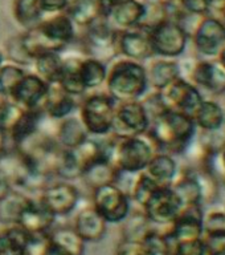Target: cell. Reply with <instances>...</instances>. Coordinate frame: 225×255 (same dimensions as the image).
<instances>
[{
  "label": "cell",
  "mask_w": 225,
  "mask_h": 255,
  "mask_svg": "<svg viewBox=\"0 0 225 255\" xmlns=\"http://www.w3.org/2000/svg\"><path fill=\"white\" fill-rule=\"evenodd\" d=\"M75 25L65 12L45 15L20 33L21 43L32 60L43 53H61L75 40Z\"/></svg>",
  "instance_id": "6da1fadb"
},
{
  "label": "cell",
  "mask_w": 225,
  "mask_h": 255,
  "mask_svg": "<svg viewBox=\"0 0 225 255\" xmlns=\"http://www.w3.org/2000/svg\"><path fill=\"white\" fill-rule=\"evenodd\" d=\"M145 134L154 143L156 151L183 154L196 134V124L180 112L167 109L151 121Z\"/></svg>",
  "instance_id": "7a4b0ae2"
},
{
  "label": "cell",
  "mask_w": 225,
  "mask_h": 255,
  "mask_svg": "<svg viewBox=\"0 0 225 255\" xmlns=\"http://www.w3.org/2000/svg\"><path fill=\"white\" fill-rule=\"evenodd\" d=\"M105 85L115 103L141 100L149 89L146 67L126 57L117 59L107 67Z\"/></svg>",
  "instance_id": "3957f363"
},
{
  "label": "cell",
  "mask_w": 225,
  "mask_h": 255,
  "mask_svg": "<svg viewBox=\"0 0 225 255\" xmlns=\"http://www.w3.org/2000/svg\"><path fill=\"white\" fill-rule=\"evenodd\" d=\"M156 153L154 143L146 134L130 135V137H117L113 162L121 173L138 174L143 171Z\"/></svg>",
  "instance_id": "277c9868"
},
{
  "label": "cell",
  "mask_w": 225,
  "mask_h": 255,
  "mask_svg": "<svg viewBox=\"0 0 225 255\" xmlns=\"http://www.w3.org/2000/svg\"><path fill=\"white\" fill-rule=\"evenodd\" d=\"M115 101L107 92H93L85 96L78 105L79 120L89 135L105 137L110 134L114 121Z\"/></svg>",
  "instance_id": "5b68a950"
},
{
  "label": "cell",
  "mask_w": 225,
  "mask_h": 255,
  "mask_svg": "<svg viewBox=\"0 0 225 255\" xmlns=\"http://www.w3.org/2000/svg\"><path fill=\"white\" fill-rule=\"evenodd\" d=\"M91 206L107 223H121L131 213V198L118 183H109L91 190Z\"/></svg>",
  "instance_id": "8992f818"
},
{
  "label": "cell",
  "mask_w": 225,
  "mask_h": 255,
  "mask_svg": "<svg viewBox=\"0 0 225 255\" xmlns=\"http://www.w3.org/2000/svg\"><path fill=\"white\" fill-rule=\"evenodd\" d=\"M81 43L85 55L105 64L118 56L115 51V31L102 16L83 28Z\"/></svg>",
  "instance_id": "52a82bcc"
},
{
  "label": "cell",
  "mask_w": 225,
  "mask_h": 255,
  "mask_svg": "<svg viewBox=\"0 0 225 255\" xmlns=\"http://www.w3.org/2000/svg\"><path fill=\"white\" fill-rule=\"evenodd\" d=\"M147 33L154 56H160L164 59H172L182 55L190 37L186 29L175 20H166Z\"/></svg>",
  "instance_id": "ba28073f"
},
{
  "label": "cell",
  "mask_w": 225,
  "mask_h": 255,
  "mask_svg": "<svg viewBox=\"0 0 225 255\" xmlns=\"http://www.w3.org/2000/svg\"><path fill=\"white\" fill-rule=\"evenodd\" d=\"M158 92L166 109L180 112L192 120L195 119L199 108L202 107L204 101L198 88L182 77L176 79L164 89Z\"/></svg>",
  "instance_id": "9c48e42d"
},
{
  "label": "cell",
  "mask_w": 225,
  "mask_h": 255,
  "mask_svg": "<svg viewBox=\"0 0 225 255\" xmlns=\"http://www.w3.org/2000/svg\"><path fill=\"white\" fill-rule=\"evenodd\" d=\"M150 127V119L141 100L115 104L111 133L117 137L145 134Z\"/></svg>",
  "instance_id": "30bf717a"
},
{
  "label": "cell",
  "mask_w": 225,
  "mask_h": 255,
  "mask_svg": "<svg viewBox=\"0 0 225 255\" xmlns=\"http://www.w3.org/2000/svg\"><path fill=\"white\" fill-rule=\"evenodd\" d=\"M182 209V203L172 187L160 186L152 193L149 201L142 206L149 221L156 226H170Z\"/></svg>",
  "instance_id": "8fae6325"
},
{
  "label": "cell",
  "mask_w": 225,
  "mask_h": 255,
  "mask_svg": "<svg viewBox=\"0 0 225 255\" xmlns=\"http://www.w3.org/2000/svg\"><path fill=\"white\" fill-rule=\"evenodd\" d=\"M39 201L56 217H64L75 210L79 201V190L69 181L48 185L40 194Z\"/></svg>",
  "instance_id": "7c38bea8"
},
{
  "label": "cell",
  "mask_w": 225,
  "mask_h": 255,
  "mask_svg": "<svg viewBox=\"0 0 225 255\" xmlns=\"http://www.w3.org/2000/svg\"><path fill=\"white\" fill-rule=\"evenodd\" d=\"M192 39L200 53L206 56L219 55L225 45V24L214 16H203L192 32Z\"/></svg>",
  "instance_id": "4fadbf2b"
},
{
  "label": "cell",
  "mask_w": 225,
  "mask_h": 255,
  "mask_svg": "<svg viewBox=\"0 0 225 255\" xmlns=\"http://www.w3.org/2000/svg\"><path fill=\"white\" fill-rule=\"evenodd\" d=\"M115 51L117 55L139 63L154 56L149 33L139 28L115 31Z\"/></svg>",
  "instance_id": "5bb4252c"
},
{
  "label": "cell",
  "mask_w": 225,
  "mask_h": 255,
  "mask_svg": "<svg viewBox=\"0 0 225 255\" xmlns=\"http://www.w3.org/2000/svg\"><path fill=\"white\" fill-rule=\"evenodd\" d=\"M49 84L44 81L36 73H25L20 83L12 92L11 99L13 103L23 109H41L44 100L47 97Z\"/></svg>",
  "instance_id": "9a60e30c"
},
{
  "label": "cell",
  "mask_w": 225,
  "mask_h": 255,
  "mask_svg": "<svg viewBox=\"0 0 225 255\" xmlns=\"http://www.w3.org/2000/svg\"><path fill=\"white\" fill-rule=\"evenodd\" d=\"M121 175L122 173L119 171L118 167L115 166V163L102 150V153L97 158H94L85 166L79 179H82L83 183L90 190H93L95 187L103 186V185L118 183Z\"/></svg>",
  "instance_id": "2e32d148"
},
{
  "label": "cell",
  "mask_w": 225,
  "mask_h": 255,
  "mask_svg": "<svg viewBox=\"0 0 225 255\" xmlns=\"http://www.w3.org/2000/svg\"><path fill=\"white\" fill-rule=\"evenodd\" d=\"M56 218L57 217L48 210L39 199L28 198L27 203L24 205L23 210L20 213L17 225L29 234L48 233L51 231Z\"/></svg>",
  "instance_id": "e0dca14e"
},
{
  "label": "cell",
  "mask_w": 225,
  "mask_h": 255,
  "mask_svg": "<svg viewBox=\"0 0 225 255\" xmlns=\"http://www.w3.org/2000/svg\"><path fill=\"white\" fill-rule=\"evenodd\" d=\"M145 13L142 0H119L110 8L106 20L114 31H126L138 27Z\"/></svg>",
  "instance_id": "ac0fdd59"
},
{
  "label": "cell",
  "mask_w": 225,
  "mask_h": 255,
  "mask_svg": "<svg viewBox=\"0 0 225 255\" xmlns=\"http://www.w3.org/2000/svg\"><path fill=\"white\" fill-rule=\"evenodd\" d=\"M188 73L192 83L196 85L218 95L225 93V68L219 61H196Z\"/></svg>",
  "instance_id": "d6986e66"
},
{
  "label": "cell",
  "mask_w": 225,
  "mask_h": 255,
  "mask_svg": "<svg viewBox=\"0 0 225 255\" xmlns=\"http://www.w3.org/2000/svg\"><path fill=\"white\" fill-rule=\"evenodd\" d=\"M109 223L94 207L86 206L77 213L73 227L85 242H98L106 235Z\"/></svg>",
  "instance_id": "ffe728a7"
},
{
  "label": "cell",
  "mask_w": 225,
  "mask_h": 255,
  "mask_svg": "<svg viewBox=\"0 0 225 255\" xmlns=\"http://www.w3.org/2000/svg\"><path fill=\"white\" fill-rule=\"evenodd\" d=\"M78 108L75 96L69 95L60 88L59 84H49L47 97L44 100L43 112L44 116H48L53 120H63L68 116H72Z\"/></svg>",
  "instance_id": "44dd1931"
},
{
  "label": "cell",
  "mask_w": 225,
  "mask_h": 255,
  "mask_svg": "<svg viewBox=\"0 0 225 255\" xmlns=\"http://www.w3.org/2000/svg\"><path fill=\"white\" fill-rule=\"evenodd\" d=\"M44 117L43 109H23L21 115L17 117L7 133L8 141L12 143V147L21 145L29 137L40 130V123Z\"/></svg>",
  "instance_id": "7402d4cb"
},
{
  "label": "cell",
  "mask_w": 225,
  "mask_h": 255,
  "mask_svg": "<svg viewBox=\"0 0 225 255\" xmlns=\"http://www.w3.org/2000/svg\"><path fill=\"white\" fill-rule=\"evenodd\" d=\"M53 137L63 149H75L85 142L90 135L79 117L68 116L65 119L60 120Z\"/></svg>",
  "instance_id": "603a6c76"
},
{
  "label": "cell",
  "mask_w": 225,
  "mask_h": 255,
  "mask_svg": "<svg viewBox=\"0 0 225 255\" xmlns=\"http://www.w3.org/2000/svg\"><path fill=\"white\" fill-rule=\"evenodd\" d=\"M143 171L154 179L159 186H170L178 173V165L171 154L156 151Z\"/></svg>",
  "instance_id": "cb8c5ba5"
},
{
  "label": "cell",
  "mask_w": 225,
  "mask_h": 255,
  "mask_svg": "<svg viewBox=\"0 0 225 255\" xmlns=\"http://www.w3.org/2000/svg\"><path fill=\"white\" fill-rule=\"evenodd\" d=\"M146 72L149 87H152L155 91H162L182 75L180 65L170 59L155 60L146 68Z\"/></svg>",
  "instance_id": "d4e9b609"
},
{
  "label": "cell",
  "mask_w": 225,
  "mask_h": 255,
  "mask_svg": "<svg viewBox=\"0 0 225 255\" xmlns=\"http://www.w3.org/2000/svg\"><path fill=\"white\" fill-rule=\"evenodd\" d=\"M171 187L175 191V194L178 195L182 207L203 203L202 186L194 170L184 173L180 178L171 183Z\"/></svg>",
  "instance_id": "484cf974"
},
{
  "label": "cell",
  "mask_w": 225,
  "mask_h": 255,
  "mask_svg": "<svg viewBox=\"0 0 225 255\" xmlns=\"http://www.w3.org/2000/svg\"><path fill=\"white\" fill-rule=\"evenodd\" d=\"M81 56H68L63 57V71L60 75V88L72 96H83L86 88L83 87L82 80L78 73V64Z\"/></svg>",
  "instance_id": "4316f807"
},
{
  "label": "cell",
  "mask_w": 225,
  "mask_h": 255,
  "mask_svg": "<svg viewBox=\"0 0 225 255\" xmlns=\"http://www.w3.org/2000/svg\"><path fill=\"white\" fill-rule=\"evenodd\" d=\"M78 73L86 91H93L105 84L107 75V64L98 59H94V57L83 56L79 60Z\"/></svg>",
  "instance_id": "83f0119b"
},
{
  "label": "cell",
  "mask_w": 225,
  "mask_h": 255,
  "mask_svg": "<svg viewBox=\"0 0 225 255\" xmlns=\"http://www.w3.org/2000/svg\"><path fill=\"white\" fill-rule=\"evenodd\" d=\"M65 13L71 17L75 27L82 29L102 16L98 0H71Z\"/></svg>",
  "instance_id": "f1b7e54d"
},
{
  "label": "cell",
  "mask_w": 225,
  "mask_h": 255,
  "mask_svg": "<svg viewBox=\"0 0 225 255\" xmlns=\"http://www.w3.org/2000/svg\"><path fill=\"white\" fill-rule=\"evenodd\" d=\"M29 233L19 225L4 226L0 230V255H24Z\"/></svg>",
  "instance_id": "f546056e"
},
{
  "label": "cell",
  "mask_w": 225,
  "mask_h": 255,
  "mask_svg": "<svg viewBox=\"0 0 225 255\" xmlns=\"http://www.w3.org/2000/svg\"><path fill=\"white\" fill-rule=\"evenodd\" d=\"M35 73L39 75L48 84L59 83L60 75L63 71V56L60 53H43L33 59Z\"/></svg>",
  "instance_id": "4dcf8cb0"
},
{
  "label": "cell",
  "mask_w": 225,
  "mask_h": 255,
  "mask_svg": "<svg viewBox=\"0 0 225 255\" xmlns=\"http://www.w3.org/2000/svg\"><path fill=\"white\" fill-rule=\"evenodd\" d=\"M27 195L23 191L12 189L3 199H0V223L4 226L17 225L20 213L27 203Z\"/></svg>",
  "instance_id": "1f68e13d"
},
{
  "label": "cell",
  "mask_w": 225,
  "mask_h": 255,
  "mask_svg": "<svg viewBox=\"0 0 225 255\" xmlns=\"http://www.w3.org/2000/svg\"><path fill=\"white\" fill-rule=\"evenodd\" d=\"M51 241L71 255H83L86 250V242L75 230V227H57L49 231Z\"/></svg>",
  "instance_id": "d6a6232c"
},
{
  "label": "cell",
  "mask_w": 225,
  "mask_h": 255,
  "mask_svg": "<svg viewBox=\"0 0 225 255\" xmlns=\"http://www.w3.org/2000/svg\"><path fill=\"white\" fill-rule=\"evenodd\" d=\"M196 127L204 131H212L224 125V112L219 104L214 101H203L194 119Z\"/></svg>",
  "instance_id": "836d02e7"
},
{
  "label": "cell",
  "mask_w": 225,
  "mask_h": 255,
  "mask_svg": "<svg viewBox=\"0 0 225 255\" xmlns=\"http://www.w3.org/2000/svg\"><path fill=\"white\" fill-rule=\"evenodd\" d=\"M12 16L16 23L25 29L35 25L43 17L39 0H13Z\"/></svg>",
  "instance_id": "e575fe53"
},
{
  "label": "cell",
  "mask_w": 225,
  "mask_h": 255,
  "mask_svg": "<svg viewBox=\"0 0 225 255\" xmlns=\"http://www.w3.org/2000/svg\"><path fill=\"white\" fill-rule=\"evenodd\" d=\"M82 174V163L75 149H61L55 175L63 181H73L81 178Z\"/></svg>",
  "instance_id": "d590c367"
},
{
  "label": "cell",
  "mask_w": 225,
  "mask_h": 255,
  "mask_svg": "<svg viewBox=\"0 0 225 255\" xmlns=\"http://www.w3.org/2000/svg\"><path fill=\"white\" fill-rule=\"evenodd\" d=\"M152 223L149 221L143 211L135 213V214H129L127 218L123 221L122 234L123 239L126 241H134V242H141L145 235L152 229Z\"/></svg>",
  "instance_id": "8d00e7d4"
},
{
  "label": "cell",
  "mask_w": 225,
  "mask_h": 255,
  "mask_svg": "<svg viewBox=\"0 0 225 255\" xmlns=\"http://www.w3.org/2000/svg\"><path fill=\"white\" fill-rule=\"evenodd\" d=\"M27 72L17 64H1L0 67V96L1 99H11L12 92Z\"/></svg>",
  "instance_id": "74e56055"
},
{
  "label": "cell",
  "mask_w": 225,
  "mask_h": 255,
  "mask_svg": "<svg viewBox=\"0 0 225 255\" xmlns=\"http://www.w3.org/2000/svg\"><path fill=\"white\" fill-rule=\"evenodd\" d=\"M158 187L160 186L155 182L154 179L150 178L145 171H139L137 178L134 179V182L131 185V190L129 195L133 201H135L139 206L142 207Z\"/></svg>",
  "instance_id": "f35d334b"
},
{
  "label": "cell",
  "mask_w": 225,
  "mask_h": 255,
  "mask_svg": "<svg viewBox=\"0 0 225 255\" xmlns=\"http://www.w3.org/2000/svg\"><path fill=\"white\" fill-rule=\"evenodd\" d=\"M21 112H23V108L13 103L12 100H0V129L8 133L17 117L21 115Z\"/></svg>",
  "instance_id": "ab89813d"
},
{
  "label": "cell",
  "mask_w": 225,
  "mask_h": 255,
  "mask_svg": "<svg viewBox=\"0 0 225 255\" xmlns=\"http://www.w3.org/2000/svg\"><path fill=\"white\" fill-rule=\"evenodd\" d=\"M5 51H7V55L11 60V63L17 64L20 67L31 65L33 63V60L28 56L27 51L24 49L20 35L13 36L8 40L7 44H5Z\"/></svg>",
  "instance_id": "60d3db41"
},
{
  "label": "cell",
  "mask_w": 225,
  "mask_h": 255,
  "mask_svg": "<svg viewBox=\"0 0 225 255\" xmlns=\"http://www.w3.org/2000/svg\"><path fill=\"white\" fill-rule=\"evenodd\" d=\"M225 234V213L212 211L208 215L204 214L203 219V235Z\"/></svg>",
  "instance_id": "b9f144b4"
},
{
  "label": "cell",
  "mask_w": 225,
  "mask_h": 255,
  "mask_svg": "<svg viewBox=\"0 0 225 255\" xmlns=\"http://www.w3.org/2000/svg\"><path fill=\"white\" fill-rule=\"evenodd\" d=\"M51 243V235L48 233H35L29 234L24 255H45L48 246Z\"/></svg>",
  "instance_id": "7bdbcfd3"
},
{
  "label": "cell",
  "mask_w": 225,
  "mask_h": 255,
  "mask_svg": "<svg viewBox=\"0 0 225 255\" xmlns=\"http://www.w3.org/2000/svg\"><path fill=\"white\" fill-rule=\"evenodd\" d=\"M171 255H206V246L203 238L175 243Z\"/></svg>",
  "instance_id": "ee69618b"
},
{
  "label": "cell",
  "mask_w": 225,
  "mask_h": 255,
  "mask_svg": "<svg viewBox=\"0 0 225 255\" xmlns=\"http://www.w3.org/2000/svg\"><path fill=\"white\" fill-rule=\"evenodd\" d=\"M183 11L191 15L204 16L211 11V0H176Z\"/></svg>",
  "instance_id": "f6af8a7d"
},
{
  "label": "cell",
  "mask_w": 225,
  "mask_h": 255,
  "mask_svg": "<svg viewBox=\"0 0 225 255\" xmlns=\"http://www.w3.org/2000/svg\"><path fill=\"white\" fill-rule=\"evenodd\" d=\"M206 255H225V234L203 235Z\"/></svg>",
  "instance_id": "bcb514c9"
},
{
  "label": "cell",
  "mask_w": 225,
  "mask_h": 255,
  "mask_svg": "<svg viewBox=\"0 0 225 255\" xmlns=\"http://www.w3.org/2000/svg\"><path fill=\"white\" fill-rule=\"evenodd\" d=\"M115 255H150L141 242L122 239L115 251Z\"/></svg>",
  "instance_id": "7dc6e473"
},
{
  "label": "cell",
  "mask_w": 225,
  "mask_h": 255,
  "mask_svg": "<svg viewBox=\"0 0 225 255\" xmlns=\"http://www.w3.org/2000/svg\"><path fill=\"white\" fill-rule=\"evenodd\" d=\"M71 0H39L40 9L43 15H53L59 12H65Z\"/></svg>",
  "instance_id": "c3c4849f"
},
{
  "label": "cell",
  "mask_w": 225,
  "mask_h": 255,
  "mask_svg": "<svg viewBox=\"0 0 225 255\" xmlns=\"http://www.w3.org/2000/svg\"><path fill=\"white\" fill-rule=\"evenodd\" d=\"M12 189H13V187L11 186V183L8 182L7 179H5V177L0 173V199H3Z\"/></svg>",
  "instance_id": "681fc988"
},
{
  "label": "cell",
  "mask_w": 225,
  "mask_h": 255,
  "mask_svg": "<svg viewBox=\"0 0 225 255\" xmlns=\"http://www.w3.org/2000/svg\"><path fill=\"white\" fill-rule=\"evenodd\" d=\"M45 255H71V254L64 250L63 247H60L59 245H56V243H53L51 241L47 251H45Z\"/></svg>",
  "instance_id": "f907efd6"
},
{
  "label": "cell",
  "mask_w": 225,
  "mask_h": 255,
  "mask_svg": "<svg viewBox=\"0 0 225 255\" xmlns=\"http://www.w3.org/2000/svg\"><path fill=\"white\" fill-rule=\"evenodd\" d=\"M8 142H9V141H8L7 133L0 129V157L7 151Z\"/></svg>",
  "instance_id": "816d5d0a"
},
{
  "label": "cell",
  "mask_w": 225,
  "mask_h": 255,
  "mask_svg": "<svg viewBox=\"0 0 225 255\" xmlns=\"http://www.w3.org/2000/svg\"><path fill=\"white\" fill-rule=\"evenodd\" d=\"M225 7V0H211V9H219V12H222L223 8Z\"/></svg>",
  "instance_id": "f5cc1de1"
},
{
  "label": "cell",
  "mask_w": 225,
  "mask_h": 255,
  "mask_svg": "<svg viewBox=\"0 0 225 255\" xmlns=\"http://www.w3.org/2000/svg\"><path fill=\"white\" fill-rule=\"evenodd\" d=\"M219 55H220V59H219V63L222 64L223 67L225 68V45L222 48V51L219 52Z\"/></svg>",
  "instance_id": "db71d44e"
},
{
  "label": "cell",
  "mask_w": 225,
  "mask_h": 255,
  "mask_svg": "<svg viewBox=\"0 0 225 255\" xmlns=\"http://www.w3.org/2000/svg\"><path fill=\"white\" fill-rule=\"evenodd\" d=\"M220 154H222V165H223V167L225 169V147L223 149L222 151H220Z\"/></svg>",
  "instance_id": "11a10c76"
},
{
  "label": "cell",
  "mask_w": 225,
  "mask_h": 255,
  "mask_svg": "<svg viewBox=\"0 0 225 255\" xmlns=\"http://www.w3.org/2000/svg\"><path fill=\"white\" fill-rule=\"evenodd\" d=\"M222 15H223V23L225 24V7L222 9Z\"/></svg>",
  "instance_id": "9f6ffc18"
},
{
  "label": "cell",
  "mask_w": 225,
  "mask_h": 255,
  "mask_svg": "<svg viewBox=\"0 0 225 255\" xmlns=\"http://www.w3.org/2000/svg\"><path fill=\"white\" fill-rule=\"evenodd\" d=\"M1 64H3V55H1V52H0V67H1Z\"/></svg>",
  "instance_id": "6f0895ef"
},
{
  "label": "cell",
  "mask_w": 225,
  "mask_h": 255,
  "mask_svg": "<svg viewBox=\"0 0 225 255\" xmlns=\"http://www.w3.org/2000/svg\"><path fill=\"white\" fill-rule=\"evenodd\" d=\"M142 1H149V0H142Z\"/></svg>",
  "instance_id": "680465c9"
},
{
  "label": "cell",
  "mask_w": 225,
  "mask_h": 255,
  "mask_svg": "<svg viewBox=\"0 0 225 255\" xmlns=\"http://www.w3.org/2000/svg\"><path fill=\"white\" fill-rule=\"evenodd\" d=\"M224 95H225V93H224Z\"/></svg>",
  "instance_id": "91938a15"
}]
</instances>
